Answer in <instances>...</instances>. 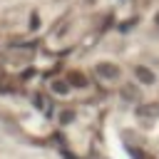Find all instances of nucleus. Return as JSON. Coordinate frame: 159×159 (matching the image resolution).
I'll return each instance as SVG.
<instances>
[{
  "instance_id": "obj_2",
  "label": "nucleus",
  "mask_w": 159,
  "mask_h": 159,
  "mask_svg": "<svg viewBox=\"0 0 159 159\" xmlns=\"http://www.w3.org/2000/svg\"><path fill=\"white\" fill-rule=\"evenodd\" d=\"M137 77H142V80H147V82H152V75H149L147 70H142V67L137 70Z\"/></svg>"
},
{
  "instance_id": "obj_3",
  "label": "nucleus",
  "mask_w": 159,
  "mask_h": 159,
  "mask_svg": "<svg viewBox=\"0 0 159 159\" xmlns=\"http://www.w3.org/2000/svg\"><path fill=\"white\" fill-rule=\"evenodd\" d=\"M157 22H159V15H157Z\"/></svg>"
},
{
  "instance_id": "obj_1",
  "label": "nucleus",
  "mask_w": 159,
  "mask_h": 159,
  "mask_svg": "<svg viewBox=\"0 0 159 159\" xmlns=\"http://www.w3.org/2000/svg\"><path fill=\"white\" fill-rule=\"evenodd\" d=\"M97 72H99V75H104V77H117V75H119V70H117L112 62H102V65L97 67Z\"/></svg>"
}]
</instances>
